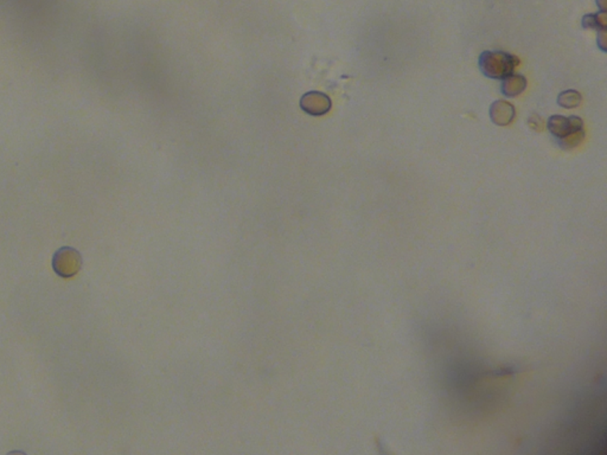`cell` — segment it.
<instances>
[{
	"label": "cell",
	"instance_id": "obj_3",
	"mask_svg": "<svg viewBox=\"0 0 607 455\" xmlns=\"http://www.w3.org/2000/svg\"><path fill=\"white\" fill-rule=\"evenodd\" d=\"M584 121L579 116H562V115H554L550 116L548 120V130L553 136L558 139H562L565 136H569L573 132L582 130Z\"/></svg>",
	"mask_w": 607,
	"mask_h": 455
},
{
	"label": "cell",
	"instance_id": "obj_4",
	"mask_svg": "<svg viewBox=\"0 0 607 455\" xmlns=\"http://www.w3.org/2000/svg\"><path fill=\"white\" fill-rule=\"evenodd\" d=\"M300 107L304 112L311 115H324L331 108L330 97L319 92H310L305 94L300 100Z\"/></svg>",
	"mask_w": 607,
	"mask_h": 455
},
{
	"label": "cell",
	"instance_id": "obj_6",
	"mask_svg": "<svg viewBox=\"0 0 607 455\" xmlns=\"http://www.w3.org/2000/svg\"><path fill=\"white\" fill-rule=\"evenodd\" d=\"M527 88V79L522 75H509L506 76L503 84H501V90L503 95L508 97H515L525 90Z\"/></svg>",
	"mask_w": 607,
	"mask_h": 455
},
{
	"label": "cell",
	"instance_id": "obj_2",
	"mask_svg": "<svg viewBox=\"0 0 607 455\" xmlns=\"http://www.w3.org/2000/svg\"><path fill=\"white\" fill-rule=\"evenodd\" d=\"M81 266H82L81 254L71 247H63L53 255V271L61 278H71L76 275L81 269Z\"/></svg>",
	"mask_w": 607,
	"mask_h": 455
},
{
	"label": "cell",
	"instance_id": "obj_5",
	"mask_svg": "<svg viewBox=\"0 0 607 455\" xmlns=\"http://www.w3.org/2000/svg\"><path fill=\"white\" fill-rule=\"evenodd\" d=\"M490 118L497 126H506L515 118V108L508 101H496L490 107Z\"/></svg>",
	"mask_w": 607,
	"mask_h": 455
},
{
	"label": "cell",
	"instance_id": "obj_9",
	"mask_svg": "<svg viewBox=\"0 0 607 455\" xmlns=\"http://www.w3.org/2000/svg\"><path fill=\"white\" fill-rule=\"evenodd\" d=\"M584 138H585V132L582 131V130L573 132L569 136L560 139V147L563 149H574V147H577L578 145L580 144L581 141L584 140Z\"/></svg>",
	"mask_w": 607,
	"mask_h": 455
},
{
	"label": "cell",
	"instance_id": "obj_8",
	"mask_svg": "<svg viewBox=\"0 0 607 455\" xmlns=\"http://www.w3.org/2000/svg\"><path fill=\"white\" fill-rule=\"evenodd\" d=\"M558 103L563 108H575L581 103V94L577 90H565L558 97Z\"/></svg>",
	"mask_w": 607,
	"mask_h": 455
},
{
	"label": "cell",
	"instance_id": "obj_7",
	"mask_svg": "<svg viewBox=\"0 0 607 455\" xmlns=\"http://www.w3.org/2000/svg\"><path fill=\"white\" fill-rule=\"evenodd\" d=\"M582 27L585 29H595V30L605 31L606 29V14L602 11L599 14H586L582 18Z\"/></svg>",
	"mask_w": 607,
	"mask_h": 455
},
{
	"label": "cell",
	"instance_id": "obj_1",
	"mask_svg": "<svg viewBox=\"0 0 607 455\" xmlns=\"http://www.w3.org/2000/svg\"><path fill=\"white\" fill-rule=\"evenodd\" d=\"M519 64V57L504 51H484L480 56V71L488 79H504Z\"/></svg>",
	"mask_w": 607,
	"mask_h": 455
}]
</instances>
